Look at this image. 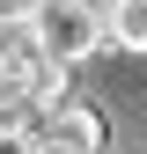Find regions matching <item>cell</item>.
Here are the masks:
<instances>
[{"label":"cell","mask_w":147,"mask_h":154,"mask_svg":"<svg viewBox=\"0 0 147 154\" xmlns=\"http://www.w3.org/2000/svg\"><path fill=\"white\" fill-rule=\"evenodd\" d=\"M30 154H66V147L52 140V132H37V140H30Z\"/></svg>","instance_id":"5"},{"label":"cell","mask_w":147,"mask_h":154,"mask_svg":"<svg viewBox=\"0 0 147 154\" xmlns=\"http://www.w3.org/2000/svg\"><path fill=\"white\" fill-rule=\"evenodd\" d=\"M30 29L59 66H81V59H96L110 44V8H96V0H44L30 15Z\"/></svg>","instance_id":"1"},{"label":"cell","mask_w":147,"mask_h":154,"mask_svg":"<svg viewBox=\"0 0 147 154\" xmlns=\"http://www.w3.org/2000/svg\"><path fill=\"white\" fill-rule=\"evenodd\" d=\"M0 154H30V140H15V132H0Z\"/></svg>","instance_id":"6"},{"label":"cell","mask_w":147,"mask_h":154,"mask_svg":"<svg viewBox=\"0 0 147 154\" xmlns=\"http://www.w3.org/2000/svg\"><path fill=\"white\" fill-rule=\"evenodd\" d=\"M110 51H147V0H110Z\"/></svg>","instance_id":"3"},{"label":"cell","mask_w":147,"mask_h":154,"mask_svg":"<svg viewBox=\"0 0 147 154\" xmlns=\"http://www.w3.org/2000/svg\"><path fill=\"white\" fill-rule=\"evenodd\" d=\"M44 132L59 140L66 154H103L110 147V125H103V110H88V103H66V110H52Z\"/></svg>","instance_id":"2"},{"label":"cell","mask_w":147,"mask_h":154,"mask_svg":"<svg viewBox=\"0 0 147 154\" xmlns=\"http://www.w3.org/2000/svg\"><path fill=\"white\" fill-rule=\"evenodd\" d=\"M0 8H8V15H15V22H30V15H37V8H44V0H0Z\"/></svg>","instance_id":"4"}]
</instances>
